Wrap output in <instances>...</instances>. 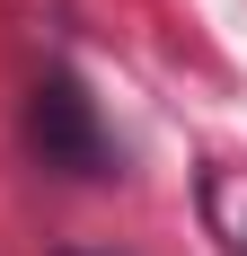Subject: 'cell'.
Wrapping results in <instances>:
<instances>
[{
	"label": "cell",
	"instance_id": "6da1fadb",
	"mask_svg": "<svg viewBox=\"0 0 247 256\" xmlns=\"http://www.w3.org/2000/svg\"><path fill=\"white\" fill-rule=\"evenodd\" d=\"M36 150L53 168H71V177H106V132L88 115V98H80V80H62V71L36 88Z\"/></svg>",
	"mask_w": 247,
	"mask_h": 256
}]
</instances>
